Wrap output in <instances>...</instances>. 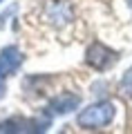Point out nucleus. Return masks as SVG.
Here are the masks:
<instances>
[{"mask_svg":"<svg viewBox=\"0 0 132 134\" xmlns=\"http://www.w3.org/2000/svg\"><path fill=\"white\" fill-rule=\"evenodd\" d=\"M114 112H117L114 110V103L101 100V103H94V105L85 107L78 114L76 123L83 130H101V127H105V125H110L114 121Z\"/></svg>","mask_w":132,"mask_h":134,"instance_id":"1","label":"nucleus"},{"mask_svg":"<svg viewBox=\"0 0 132 134\" xmlns=\"http://www.w3.org/2000/svg\"><path fill=\"white\" fill-rule=\"evenodd\" d=\"M117 60H119V54L114 49H110L108 45H103V43H92L87 47V52H85V63L92 69H96V72H105Z\"/></svg>","mask_w":132,"mask_h":134,"instance_id":"2","label":"nucleus"},{"mask_svg":"<svg viewBox=\"0 0 132 134\" xmlns=\"http://www.w3.org/2000/svg\"><path fill=\"white\" fill-rule=\"evenodd\" d=\"M18 65H20V52L16 47H7L0 56V96H2V90H5V78Z\"/></svg>","mask_w":132,"mask_h":134,"instance_id":"3","label":"nucleus"},{"mask_svg":"<svg viewBox=\"0 0 132 134\" xmlns=\"http://www.w3.org/2000/svg\"><path fill=\"white\" fill-rule=\"evenodd\" d=\"M78 103H81V96L72 94V92H63L61 96H56L49 103V110L54 114H70V112H74L78 107Z\"/></svg>","mask_w":132,"mask_h":134,"instance_id":"4","label":"nucleus"},{"mask_svg":"<svg viewBox=\"0 0 132 134\" xmlns=\"http://www.w3.org/2000/svg\"><path fill=\"white\" fill-rule=\"evenodd\" d=\"M121 92H123V96H128V98H132V67L128 69L125 74H123V78H121Z\"/></svg>","mask_w":132,"mask_h":134,"instance_id":"5","label":"nucleus"},{"mask_svg":"<svg viewBox=\"0 0 132 134\" xmlns=\"http://www.w3.org/2000/svg\"><path fill=\"white\" fill-rule=\"evenodd\" d=\"M20 130H25L23 121L11 119V121H2V123H0V132H20Z\"/></svg>","mask_w":132,"mask_h":134,"instance_id":"6","label":"nucleus"},{"mask_svg":"<svg viewBox=\"0 0 132 134\" xmlns=\"http://www.w3.org/2000/svg\"><path fill=\"white\" fill-rule=\"evenodd\" d=\"M130 7H132V0H130Z\"/></svg>","mask_w":132,"mask_h":134,"instance_id":"7","label":"nucleus"}]
</instances>
